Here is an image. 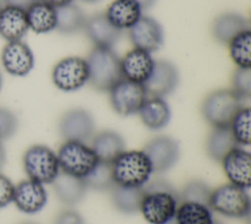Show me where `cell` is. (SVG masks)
Returning a JSON list of instances; mask_svg holds the SVG:
<instances>
[{"mask_svg": "<svg viewBox=\"0 0 251 224\" xmlns=\"http://www.w3.org/2000/svg\"><path fill=\"white\" fill-rule=\"evenodd\" d=\"M177 192L164 179L148 181L143 187L139 211L149 224H165L175 217Z\"/></svg>", "mask_w": 251, "mask_h": 224, "instance_id": "1", "label": "cell"}, {"mask_svg": "<svg viewBox=\"0 0 251 224\" xmlns=\"http://www.w3.org/2000/svg\"><path fill=\"white\" fill-rule=\"evenodd\" d=\"M88 68V82L98 91L110 89L123 79L121 58L109 47H94L85 59Z\"/></svg>", "mask_w": 251, "mask_h": 224, "instance_id": "2", "label": "cell"}, {"mask_svg": "<svg viewBox=\"0 0 251 224\" xmlns=\"http://www.w3.org/2000/svg\"><path fill=\"white\" fill-rule=\"evenodd\" d=\"M115 185L142 188L153 173L151 163L143 150H124L113 162Z\"/></svg>", "mask_w": 251, "mask_h": 224, "instance_id": "3", "label": "cell"}, {"mask_svg": "<svg viewBox=\"0 0 251 224\" xmlns=\"http://www.w3.org/2000/svg\"><path fill=\"white\" fill-rule=\"evenodd\" d=\"M242 101L231 88L213 90L201 103L202 117L213 128L228 127L234 114L243 106Z\"/></svg>", "mask_w": 251, "mask_h": 224, "instance_id": "4", "label": "cell"}, {"mask_svg": "<svg viewBox=\"0 0 251 224\" xmlns=\"http://www.w3.org/2000/svg\"><path fill=\"white\" fill-rule=\"evenodd\" d=\"M23 167L28 179L52 184L60 173L57 153L45 144H32L23 154Z\"/></svg>", "mask_w": 251, "mask_h": 224, "instance_id": "5", "label": "cell"}, {"mask_svg": "<svg viewBox=\"0 0 251 224\" xmlns=\"http://www.w3.org/2000/svg\"><path fill=\"white\" fill-rule=\"evenodd\" d=\"M208 205L212 211L229 218L248 217L251 208L247 190L229 183L212 190Z\"/></svg>", "mask_w": 251, "mask_h": 224, "instance_id": "6", "label": "cell"}, {"mask_svg": "<svg viewBox=\"0 0 251 224\" xmlns=\"http://www.w3.org/2000/svg\"><path fill=\"white\" fill-rule=\"evenodd\" d=\"M57 157L62 172L82 179L99 161L91 146L75 140H65L57 151Z\"/></svg>", "mask_w": 251, "mask_h": 224, "instance_id": "7", "label": "cell"}, {"mask_svg": "<svg viewBox=\"0 0 251 224\" xmlns=\"http://www.w3.org/2000/svg\"><path fill=\"white\" fill-rule=\"evenodd\" d=\"M53 84L65 92L78 90L88 82L86 60L78 56H67L59 60L52 68Z\"/></svg>", "mask_w": 251, "mask_h": 224, "instance_id": "8", "label": "cell"}, {"mask_svg": "<svg viewBox=\"0 0 251 224\" xmlns=\"http://www.w3.org/2000/svg\"><path fill=\"white\" fill-rule=\"evenodd\" d=\"M147 97L148 95L143 84L124 78L109 91L112 109L118 115L124 117L137 114Z\"/></svg>", "mask_w": 251, "mask_h": 224, "instance_id": "9", "label": "cell"}, {"mask_svg": "<svg viewBox=\"0 0 251 224\" xmlns=\"http://www.w3.org/2000/svg\"><path fill=\"white\" fill-rule=\"evenodd\" d=\"M153 173H164L172 169L177 162L180 154L178 142L169 136H157L149 140L143 147Z\"/></svg>", "mask_w": 251, "mask_h": 224, "instance_id": "10", "label": "cell"}, {"mask_svg": "<svg viewBox=\"0 0 251 224\" xmlns=\"http://www.w3.org/2000/svg\"><path fill=\"white\" fill-rule=\"evenodd\" d=\"M58 130L64 140L85 142L94 136L95 121L87 110L73 108L62 115L59 120Z\"/></svg>", "mask_w": 251, "mask_h": 224, "instance_id": "11", "label": "cell"}, {"mask_svg": "<svg viewBox=\"0 0 251 224\" xmlns=\"http://www.w3.org/2000/svg\"><path fill=\"white\" fill-rule=\"evenodd\" d=\"M128 37L134 48L148 53L158 51L164 44V29L161 24L150 16H141L128 29Z\"/></svg>", "mask_w": 251, "mask_h": 224, "instance_id": "12", "label": "cell"}, {"mask_svg": "<svg viewBox=\"0 0 251 224\" xmlns=\"http://www.w3.org/2000/svg\"><path fill=\"white\" fill-rule=\"evenodd\" d=\"M34 55L30 47L23 40L7 42L1 51V63L4 70L14 77H25L34 67Z\"/></svg>", "mask_w": 251, "mask_h": 224, "instance_id": "13", "label": "cell"}, {"mask_svg": "<svg viewBox=\"0 0 251 224\" xmlns=\"http://www.w3.org/2000/svg\"><path fill=\"white\" fill-rule=\"evenodd\" d=\"M179 83V74L176 67L167 61H155L153 70L143 86L148 96L163 97L173 93Z\"/></svg>", "mask_w": 251, "mask_h": 224, "instance_id": "14", "label": "cell"}, {"mask_svg": "<svg viewBox=\"0 0 251 224\" xmlns=\"http://www.w3.org/2000/svg\"><path fill=\"white\" fill-rule=\"evenodd\" d=\"M224 173L229 184L248 190L251 186V154L248 150L236 146L221 160Z\"/></svg>", "mask_w": 251, "mask_h": 224, "instance_id": "15", "label": "cell"}, {"mask_svg": "<svg viewBox=\"0 0 251 224\" xmlns=\"http://www.w3.org/2000/svg\"><path fill=\"white\" fill-rule=\"evenodd\" d=\"M47 199L46 189L38 182L26 179L15 185L13 202L20 211L25 214H34L42 210Z\"/></svg>", "mask_w": 251, "mask_h": 224, "instance_id": "16", "label": "cell"}, {"mask_svg": "<svg viewBox=\"0 0 251 224\" xmlns=\"http://www.w3.org/2000/svg\"><path fill=\"white\" fill-rule=\"evenodd\" d=\"M154 64L155 60L151 53L133 47L121 58L123 78L143 84L148 80Z\"/></svg>", "mask_w": 251, "mask_h": 224, "instance_id": "17", "label": "cell"}, {"mask_svg": "<svg viewBox=\"0 0 251 224\" xmlns=\"http://www.w3.org/2000/svg\"><path fill=\"white\" fill-rule=\"evenodd\" d=\"M83 30L95 47L112 48L122 34V30L108 20L105 13H97L86 18Z\"/></svg>", "mask_w": 251, "mask_h": 224, "instance_id": "18", "label": "cell"}, {"mask_svg": "<svg viewBox=\"0 0 251 224\" xmlns=\"http://www.w3.org/2000/svg\"><path fill=\"white\" fill-rule=\"evenodd\" d=\"M250 28L248 20L241 14L226 12L217 16L212 23V35L221 44L226 45L238 33Z\"/></svg>", "mask_w": 251, "mask_h": 224, "instance_id": "19", "label": "cell"}, {"mask_svg": "<svg viewBox=\"0 0 251 224\" xmlns=\"http://www.w3.org/2000/svg\"><path fill=\"white\" fill-rule=\"evenodd\" d=\"M142 124L151 131H160L171 121L170 105L163 97L148 96L138 113Z\"/></svg>", "mask_w": 251, "mask_h": 224, "instance_id": "20", "label": "cell"}, {"mask_svg": "<svg viewBox=\"0 0 251 224\" xmlns=\"http://www.w3.org/2000/svg\"><path fill=\"white\" fill-rule=\"evenodd\" d=\"M57 198L65 205L73 206L79 203L85 196L87 187L82 178L75 177L60 171L52 183Z\"/></svg>", "mask_w": 251, "mask_h": 224, "instance_id": "21", "label": "cell"}, {"mask_svg": "<svg viewBox=\"0 0 251 224\" xmlns=\"http://www.w3.org/2000/svg\"><path fill=\"white\" fill-rule=\"evenodd\" d=\"M28 30L25 11L4 6L0 10V36L7 42L22 40Z\"/></svg>", "mask_w": 251, "mask_h": 224, "instance_id": "22", "label": "cell"}, {"mask_svg": "<svg viewBox=\"0 0 251 224\" xmlns=\"http://www.w3.org/2000/svg\"><path fill=\"white\" fill-rule=\"evenodd\" d=\"M124 138L116 131L105 130L92 137L91 148L99 161L112 163L125 149Z\"/></svg>", "mask_w": 251, "mask_h": 224, "instance_id": "23", "label": "cell"}, {"mask_svg": "<svg viewBox=\"0 0 251 224\" xmlns=\"http://www.w3.org/2000/svg\"><path fill=\"white\" fill-rule=\"evenodd\" d=\"M142 9L135 0H114L105 15L108 20L120 30L128 29L142 16Z\"/></svg>", "mask_w": 251, "mask_h": 224, "instance_id": "24", "label": "cell"}, {"mask_svg": "<svg viewBox=\"0 0 251 224\" xmlns=\"http://www.w3.org/2000/svg\"><path fill=\"white\" fill-rule=\"evenodd\" d=\"M28 29L35 33H48L56 28V8L36 1L25 10Z\"/></svg>", "mask_w": 251, "mask_h": 224, "instance_id": "25", "label": "cell"}, {"mask_svg": "<svg viewBox=\"0 0 251 224\" xmlns=\"http://www.w3.org/2000/svg\"><path fill=\"white\" fill-rule=\"evenodd\" d=\"M86 17L75 4L69 3L56 8V28L63 34H74L84 28Z\"/></svg>", "mask_w": 251, "mask_h": 224, "instance_id": "26", "label": "cell"}, {"mask_svg": "<svg viewBox=\"0 0 251 224\" xmlns=\"http://www.w3.org/2000/svg\"><path fill=\"white\" fill-rule=\"evenodd\" d=\"M236 146L239 145L233 139L228 127L213 128L205 142V148L208 156L216 162H221L224 156Z\"/></svg>", "mask_w": 251, "mask_h": 224, "instance_id": "27", "label": "cell"}, {"mask_svg": "<svg viewBox=\"0 0 251 224\" xmlns=\"http://www.w3.org/2000/svg\"><path fill=\"white\" fill-rule=\"evenodd\" d=\"M175 220L176 224H213L215 219L208 205L181 201L177 204Z\"/></svg>", "mask_w": 251, "mask_h": 224, "instance_id": "28", "label": "cell"}, {"mask_svg": "<svg viewBox=\"0 0 251 224\" xmlns=\"http://www.w3.org/2000/svg\"><path fill=\"white\" fill-rule=\"evenodd\" d=\"M110 191L112 203L117 210L125 214H132L139 211L143 196V187L131 188L115 185Z\"/></svg>", "mask_w": 251, "mask_h": 224, "instance_id": "29", "label": "cell"}, {"mask_svg": "<svg viewBox=\"0 0 251 224\" xmlns=\"http://www.w3.org/2000/svg\"><path fill=\"white\" fill-rule=\"evenodd\" d=\"M228 55L238 68H251V30L238 33L227 44Z\"/></svg>", "mask_w": 251, "mask_h": 224, "instance_id": "30", "label": "cell"}, {"mask_svg": "<svg viewBox=\"0 0 251 224\" xmlns=\"http://www.w3.org/2000/svg\"><path fill=\"white\" fill-rule=\"evenodd\" d=\"M251 110L248 106H242L232 117L228 128L231 132L236 143L240 145H249L251 141L250 136Z\"/></svg>", "mask_w": 251, "mask_h": 224, "instance_id": "31", "label": "cell"}, {"mask_svg": "<svg viewBox=\"0 0 251 224\" xmlns=\"http://www.w3.org/2000/svg\"><path fill=\"white\" fill-rule=\"evenodd\" d=\"M87 189L94 191H110L114 186L112 163L98 161L95 167L83 178Z\"/></svg>", "mask_w": 251, "mask_h": 224, "instance_id": "32", "label": "cell"}, {"mask_svg": "<svg viewBox=\"0 0 251 224\" xmlns=\"http://www.w3.org/2000/svg\"><path fill=\"white\" fill-rule=\"evenodd\" d=\"M211 192L212 189L204 181L198 179L190 180L177 192L178 202L189 201L208 205Z\"/></svg>", "mask_w": 251, "mask_h": 224, "instance_id": "33", "label": "cell"}, {"mask_svg": "<svg viewBox=\"0 0 251 224\" xmlns=\"http://www.w3.org/2000/svg\"><path fill=\"white\" fill-rule=\"evenodd\" d=\"M231 89L242 100L251 96V68L234 69L231 75Z\"/></svg>", "mask_w": 251, "mask_h": 224, "instance_id": "34", "label": "cell"}, {"mask_svg": "<svg viewBox=\"0 0 251 224\" xmlns=\"http://www.w3.org/2000/svg\"><path fill=\"white\" fill-rule=\"evenodd\" d=\"M19 120L14 111L0 106V141L12 138L18 131Z\"/></svg>", "mask_w": 251, "mask_h": 224, "instance_id": "35", "label": "cell"}, {"mask_svg": "<svg viewBox=\"0 0 251 224\" xmlns=\"http://www.w3.org/2000/svg\"><path fill=\"white\" fill-rule=\"evenodd\" d=\"M15 185L5 175L0 173V209L13 202Z\"/></svg>", "mask_w": 251, "mask_h": 224, "instance_id": "36", "label": "cell"}, {"mask_svg": "<svg viewBox=\"0 0 251 224\" xmlns=\"http://www.w3.org/2000/svg\"><path fill=\"white\" fill-rule=\"evenodd\" d=\"M54 224H85L83 217L75 209H65L55 218Z\"/></svg>", "mask_w": 251, "mask_h": 224, "instance_id": "37", "label": "cell"}, {"mask_svg": "<svg viewBox=\"0 0 251 224\" xmlns=\"http://www.w3.org/2000/svg\"><path fill=\"white\" fill-rule=\"evenodd\" d=\"M36 1H38V0H1L0 2L2 4H4V6L16 7V8L25 11L28 7H30Z\"/></svg>", "mask_w": 251, "mask_h": 224, "instance_id": "38", "label": "cell"}, {"mask_svg": "<svg viewBox=\"0 0 251 224\" xmlns=\"http://www.w3.org/2000/svg\"><path fill=\"white\" fill-rule=\"evenodd\" d=\"M39 1H42V2H45L55 8L57 7H60V6H63V5H66V4H69V3H72L73 0H39Z\"/></svg>", "mask_w": 251, "mask_h": 224, "instance_id": "39", "label": "cell"}, {"mask_svg": "<svg viewBox=\"0 0 251 224\" xmlns=\"http://www.w3.org/2000/svg\"><path fill=\"white\" fill-rule=\"evenodd\" d=\"M139 6L141 7L142 11L144 10H148L150 9L151 7H153L155 5V3L157 2V0H135Z\"/></svg>", "mask_w": 251, "mask_h": 224, "instance_id": "40", "label": "cell"}, {"mask_svg": "<svg viewBox=\"0 0 251 224\" xmlns=\"http://www.w3.org/2000/svg\"><path fill=\"white\" fill-rule=\"evenodd\" d=\"M6 163V150L3 145V142L0 141V172L5 166Z\"/></svg>", "mask_w": 251, "mask_h": 224, "instance_id": "41", "label": "cell"}, {"mask_svg": "<svg viewBox=\"0 0 251 224\" xmlns=\"http://www.w3.org/2000/svg\"><path fill=\"white\" fill-rule=\"evenodd\" d=\"M2 86H3V76H2V73L0 71V91L2 89Z\"/></svg>", "mask_w": 251, "mask_h": 224, "instance_id": "42", "label": "cell"}, {"mask_svg": "<svg viewBox=\"0 0 251 224\" xmlns=\"http://www.w3.org/2000/svg\"><path fill=\"white\" fill-rule=\"evenodd\" d=\"M83 2H86V3H96V2H99L100 0H81Z\"/></svg>", "mask_w": 251, "mask_h": 224, "instance_id": "43", "label": "cell"}, {"mask_svg": "<svg viewBox=\"0 0 251 224\" xmlns=\"http://www.w3.org/2000/svg\"><path fill=\"white\" fill-rule=\"evenodd\" d=\"M165 224H176V220H175V217L173 218V219H171L170 221H168V222H166Z\"/></svg>", "mask_w": 251, "mask_h": 224, "instance_id": "44", "label": "cell"}, {"mask_svg": "<svg viewBox=\"0 0 251 224\" xmlns=\"http://www.w3.org/2000/svg\"><path fill=\"white\" fill-rule=\"evenodd\" d=\"M19 224H37L35 222H31V221H25V222H21Z\"/></svg>", "mask_w": 251, "mask_h": 224, "instance_id": "45", "label": "cell"}, {"mask_svg": "<svg viewBox=\"0 0 251 224\" xmlns=\"http://www.w3.org/2000/svg\"><path fill=\"white\" fill-rule=\"evenodd\" d=\"M213 224H224V223H222V222H220V221H218V220H214Z\"/></svg>", "mask_w": 251, "mask_h": 224, "instance_id": "46", "label": "cell"}, {"mask_svg": "<svg viewBox=\"0 0 251 224\" xmlns=\"http://www.w3.org/2000/svg\"><path fill=\"white\" fill-rule=\"evenodd\" d=\"M1 8H2V5H1V2H0V10H1Z\"/></svg>", "mask_w": 251, "mask_h": 224, "instance_id": "47", "label": "cell"}]
</instances>
